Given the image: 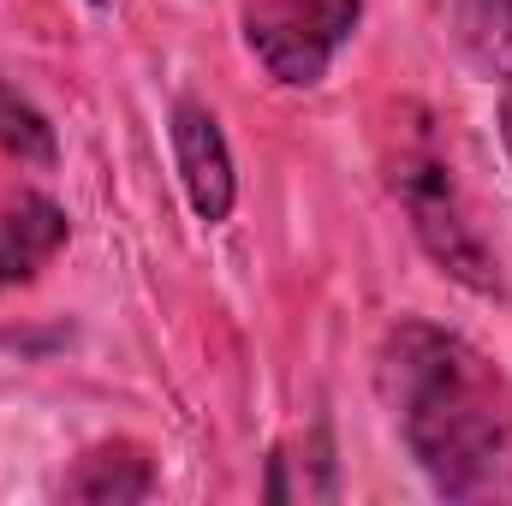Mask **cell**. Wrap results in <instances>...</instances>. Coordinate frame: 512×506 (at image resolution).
<instances>
[{
  "instance_id": "cell-5",
  "label": "cell",
  "mask_w": 512,
  "mask_h": 506,
  "mask_svg": "<svg viewBox=\"0 0 512 506\" xmlns=\"http://www.w3.org/2000/svg\"><path fill=\"white\" fill-rule=\"evenodd\" d=\"M66 239H72L66 209L54 197H42V191H18L0 209V292L30 286L54 256L66 251Z\"/></svg>"
},
{
  "instance_id": "cell-8",
  "label": "cell",
  "mask_w": 512,
  "mask_h": 506,
  "mask_svg": "<svg viewBox=\"0 0 512 506\" xmlns=\"http://www.w3.org/2000/svg\"><path fill=\"white\" fill-rule=\"evenodd\" d=\"M453 42L471 72L512 84V0H453Z\"/></svg>"
},
{
  "instance_id": "cell-1",
  "label": "cell",
  "mask_w": 512,
  "mask_h": 506,
  "mask_svg": "<svg viewBox=\"0 0 512 506\" xmlns=\"http://www.w3.org/2000/svg\"><path fill=\"white\" fill-rule=\"evenodd\" d=\"M382 393L435 495L512 501V381L489 352L405 316L382 340Z\"/></svg>"
},
{
  "instance_id": "cell-2",
  "label": "cell",
  "mask_w": 512,
  "mask_h": 506,
  "mask_svg": "<svg viewBox=\"0 0 512 506\" xmlns=\"http://www.w3.org/2000/svg\"><path fill=\"white\" fill-rule=\"evenodd\" d=\"M417 126L399 131V149H393V191L411 215V233L417 245L435 256L441 274H453L459 286L483 292V298H501V268H495V251L483 245V233L471 227L465 203H459V185H453V167L435 143L429 120L411 108Z\"/></svg>"
},
{
  "instance_id": "cell-9",
  "label": "cell",
  "mask_w": 512,
  "mask_h": 506,
  "mask_svg": "<svg viewBox=\"0 0 512 506\" xmlns=\"http://www.w3.org/2000/svg\"><path fill=\"white\" fill-rule=\"evenodd\" d=\"M0 155H12V161H24V167H42V173L60 161V143H54L48 114L30 108L6 78H0Z\"/></svg>"
},
{
  "instance_id": "cell-7",
  "label": "cell",
  "mask_w": 512,
  "mask_h": 506,
  "mask_svg": "<svg viewBox=\"0 0 512 506\" xmlns=\"http://www.w3.org/2000/svg\"><path fill=\"white\" fill-rule=\"evenodd\" d=\"M268 501H340V459L328 429H304L268 453Z\"/></svg>"
},
{
  "instance_id": "cell-10",
  "label": "cell",
  "mask_w": 512,
  "mask_h": 506,
  "mask_svg": "<svg viewBox=\"0 0 512 506\" xmlns=\"http://www.w3.org/2000/svg\"><path fill=\"white\" fill-rule=\"evenodd\" d=\"M501 137H507V155H512V90H507V102H501Z\"/></svg>"
},
{
  "instance_id": "cell-6",
  "label": "cell",
  "mask_w": 512,
  "mask_h": 506,
  "mask_svg": "<svg viewBox=\"0 0 512 506\" xmlns=\"http://www.w3.org/2000/svg\"><path fill=\"white\" fill-rule=\"evenodd\" d=\"M60 495H66V501H96V506L149 501V495H155V459H149V447H137V441H102V447H90V453L66 471Z\"/></svg>"
},
{
  "instance_id": "cell-11",
  "label": "cell",
  "mask_w": 512,
  "mask_h": 506,
  "mask_svg": "<svg viewBox=\"0 0 512 506\" xmlns=\"http://www.w3.org/2000/svg\"><path fill=\"white\" fill-rule=\"evenodd\" d=\"M90 6H114V0H90Z\"/></svg>"
},
{
  "instance_id": "cell-3",
  "label": "cell",
  "mask_w": 512,
  "mask_h": 506,
  "mask_svg": "<svg viewBox=\"0 0 512 506\" xmlns=\"http://www.w3.org/2000/svg\"><path fill=\"white\" fill-rule=\"evenodd\" d=\"M364 0H245V48L286 90H316L334 54L352 42Z\"/></svg>"
},
{
  "instance_id": "cell-4",
  "label": "cell",
  "mask_w": 512,
  "mask_h": 506,
  "mask_svg": "<svg viewBox=\"0 0 512 506\" xmlns=\"http://www.w3.org/2000/svg\"><path fill=\"white\" fill-rule=\"evenodd\" d=\"M173 161H179V185L197 209V221L221 227L239 203V173H233V149L221 120L203 102H179L173 108Z\"/></svg>"
}]
</instances>
